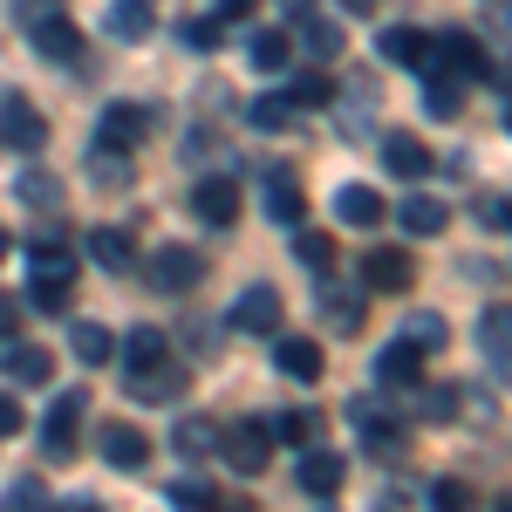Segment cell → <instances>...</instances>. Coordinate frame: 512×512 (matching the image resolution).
Segmentation results:
<instances>
[{
  "instance_id": "e575fe53",
  "label": "cell",
  "mask_w": 512,
  "mask_h": 512,
  "mask_svg": "<svg viewBox=\"0 0 512 512\" xmlns=\"http://www.w3.org/2000/svg\"><path fill=\"white\" fill-rule=\"evenodd\" d=\"M246 55H253V69H267V76H274V69H287L294 41H287V35H267V28H260V35L246 41Z\"/></svg>"
},
{
  "instance_id": "9c48e42d",
  "label": "cell",
  "mask_w": 512,
  "mask_h": 512,
  "mask_svg": "<svg viewBox=\"0 0 512 512\" xmlns=\"http://www.w3.org/2000/svg\"><path fill=\"white\" fill-rule=\"evenodd\" d=\"M260 205H267L274 226H301V212H308V198H301V171L274 164V171L260 178Z\"/></svg>"
},
{
  "instance_id": "3957f363",
  "label": "cell",
  "mask_w": 512,
  "mask_h": 512,
  "mask_svg": "<svg viewBox=\"0 0 512 512\" xmlns=\"http://www.w3.org/2000/svg\"><path fill=\"white\" fill-rule=\"evenodd\" d=\"M158 130V110H144V103H110L103 117H96V151H137L144 137Z\"/></svg>"
},
{
  "instance_id": "484cf974",
  "label": "cell",
  "mask_w": 512,
  "mask_h": 512,
  "mask_svg": "<svg viewBox=\"0 0 512 512\" xmlns=\"http://www.w3.org/2000/svg\"><path fill=\"white\" fill-rule=\"evenodd\" d=\"M69 349H76V362H110V355H117V335H110L103 321H76V328H69Z\"/></svg>"
},
{
  "instance_id": "cb8c5ba5",
  "label": "cell",
  "mask_w": 512,
  "mask_h": 512,
  "mask_svg": "<svg viewBox=\"0 0 512 512\" xmlns=\"http://www.w3.org/2000/svg\"><path fill=\"white\" fill-rule=\"evenodd\" d=\"M280 103H287V110H328V103H335V82L321 76V69H301V76L287 82Z\"/></svg>"
},
{
  "instance_id": "30bf717a",
  "label": "cell",
  "mask_w": 512,
  "mask_h": 512,
  "mask_svg": "<svg viewBox=\"0 0 512 512\" xmlns=\"http://www.w3.org/2000/svg\"><path fill=\"white\" fill-rule=\"evenodd\" d=\"M96 451H103L117 472H144V465H151V437L137 431V424H103V431H96Z\"/></svg>"
},
{
  "instance_id": "681fc988",
  "label": "cell",
  "mask_w": 512,
  "mask_h": 512,
  "mask_svg": "<svg viewBox=\"0 0 512 512\" xmlns=\"http://www.w3.org/2000/svg\"><path fill=\"white\" fill-rule=\"evenodd\" d=\"M48 512H55V506H48ZM62 512H103V506H96V499H69Z\"/></svg>"
},
{
  "instance_id": "2e32d148",
  "label": "cell",
  "mask_w": 512,
  "mask_h": 512,
  "mask_svg": "<svg viewBox=\"0 0 512 512\" xmlns=\"http://www.w3.org/2000/svg\"><path fill=\"white\" fill-rule=\"evenodd\" d=\"M192 212L205 219V226H233L239 219V185L233 178H205V185L192 192Z\"/></svg>"
},
{
  "instance_id": "f546056e",
  "label": "cell",
  "mask_w": 512,
  "mask_h": 512,
  "mask_svg": "<svg viewBox=\"0 0 512 512\" xmlns=\"http://www.w3.org/2000/svg\"><path fill=\"white\" fill-rule=\"evenodd\" d=\"M321 308H328V328H335V335H355V328H362V294H349V287H328Z\"/></svg>"
},
{
  "instance_id": "ab89813d",
  "label": "cell",
  "mask_w": 512,
  "mask_h": 512,
  "mask_svg": "<svg viewBox=\"0 0 512 512\" xmlns=\"http://www.w3.org/2000/svg\"><path fill=\"white\" fill-rule=\"evenodd\" d=\"M89 178H96V185H130V158H123V151H96V158H89Z\"/></svg>"
},
{
  "instance_id": "d590c367",
  "label": "cell",
  "mask_w": 512,
  "mask_h": 512,
  "mask_svg": "<svg viewBox=\"0 0 512 512\" xmlns=\"http://www.w3.org/2000/svg\"><path fill=\"white\" fill-rule=\"evenodd\" d=\"M294 260H301L308 274H328V267H335V239L328 233H294Z\"/></svg>"
},
{
  "instance_id": "8fae6325",
  "label": "cell",
  "mask_w": 512,
  "mask_h": 512,
  "mask_svg": "<svg viewBox=\"0 0 512 512\" xmlns=\"http://www.w3.org/2000/svg\"><path fill=\"white\" fill-rule=\"evenodd\" d=\"M280 315H287V308H280L274 287H246V294L233 301V328L239 335H280Z\"/></svg>"
},
{
  "instance_id": "ee69618b",
  "label": "cell",
  "mask_w": 512,
  "mask_h": 512,
  "mask_svg": "<svg viewBox=\"0 0 512 512\" xmlns=\"http://www.w3.org/2000/svg\"><path fill=\"white\" fill-rule=\"evenodd\" d=\"M178 35H185V48H198V55H205V48H219V21H185V28H178Z\"/></svg>"
},
{
  "instance_id": "277c9868",
  "label": "cell",
  "mask_w": 512,
  "mask_h": 512,
  "mask_svg": "<svg viewBox=\"0 0 512 512\" xmlns=\"http://www.w3.org/2000/svg\"><path fill=\"white\" fill-rule=\"evenodd\" d=\"M424 69H437V76H451V82H472L485 76V55H478V41L472 35H458V28H437L431 48H424ZM417 69V76H424Z\"/></svg>"
},
{
  "instance_id": "b9f144b4",
  "label": "cell",
  "mask_w": 512,
  "mask_h": 512,
  "mask_svg": "<svg viewBox=\"0 0 512 512\" xmlns=\"http://www.w3.org/2000/svg\"><path fill=\"white\" fill-rule=\"evenodd\" d=\"M472 212H478V226H485V233H506V226H512V212H506V192H485V198L472 205Z\"/></svg>"
},
{
  "instance_id": "5bb4252c",
  "label": "cell",
  "mask_w": 512,
  "mask_h": 512,
  "mask_svg": "<svg viewBox=\"0 0 512 512\" xmlns=\"http://www.w3.org/2000/svg\"><path fill=\"white\" fill-rule=\"evenodd\" d=\"M376 383H390V390H410V383H424V349L403 335V342H390V349L376 355Z\"/></svg>"
},
{
  "instance_id": "4fadbf2b",
  "label": "cell",
  "mask_w": 512,
  "mask_h": 512,
  "mask_svg": "<svg viewBox=\"0 0 512 512\" xmlns=\"http://www.w3.org/2000/svg\"><path fill=\"white\" fill-rule=\"evenodd\" d=\"M35 55H55V62H76L82 55V28L69 21V14H35Z\"/></svg>"
},
{
  "instance_id": "f907efd6",
  "label": "cell",
  "mask_w": 512,
  "mask_h": 512,
  "mask_svg": "<svg viewBox=\"0 0 512 512\" xmlns=\"http://www.w3.org/2000/svg\"><path fill=\"white\" fill-rule=\"evenodd\" d=\"M342 7H349V14H376V0H342Z\"/></svg>"
},
{
  "instance_id": "6da1fadb",
  "label": "cell",
  "mask_w": 512,
  "mask_h": 512,
  "mask_svg": "<svg viewBox=\"0 0 512 512\" xmlns=\"http://www.w3.org/2000/svg\"><path fill=\"white\" fill-rule=\"evenodd\" d=\"M69 301H76V260L55 253V246H41V253H35V280H28V308L62 315Z\"/></svg>"
},
{
  "instance_id": "83f0119b",
  "label": "cell",
  "mask_w": 512,
  "mask_h": 512,
  "mask_svg": "<svg viewBox=\"0 0 512 512\" xmlns=\"http://www.w3.org/2000/svg\"><path fill=\"white\" fill-rule=\"evenodd\" d=\"M89 260L110 267V274H123V267H130V233H123V226H96V233H89Z\"/></svg>"
},
{
  "instance_id": "5b68a950",
  "label": "cell",
  "mask_w": 512,
  "mask_h": 512,
  "mask_svg": "<svg viewBox=\"0 0 512 512\" xmlns=\"http://www.w3.org/2000/svg\"><path fill=\"white\" fill-rule=\"evenodd\" d=\"M41 144H48V117H41L21 89H7V96H0V151H21V158H28Z\"/></svg>"
},
{
  "instance_id": "d4e9b609",
  "label": "cell",
  "mask_w": 512,
  "mask_h": 512,
  "mask_svg": "<svg viewBox=\"0 0 512 512\" xmlns=\"http://www.w3.org/2000/svg\"><path fill=\"white\" fill-rule=\"evenodd\" d=\"M335 219H342V226H376V219H383V198L369 192V185H342V192H335Z\"/></svg>"
},
{
  "instance_id": "e0dca14e",
  "label": "cell",
  "mask_w": 512,
  "mask_h": 512,
  "mask_svg": "<svg viewBox=\"0 0 512 512\" xmlns=\"http://www.w3.org/2000/svg\"><path fill=\"white\" fill-rule=\"evenodd\" d=\"M171 506H185V512H253V499L219 492V485H192V478H178V485H171Z\"/></svg>"
},
{
  "instance_id": "7402d4cb",
  "label": "cell",
  "mask_w": 512,
  "mask_h": 512,
  "mask_svg": "<svg viewBox=\"0 0 512 512\" xmlns=\"http://www.w3.org/2000/svg\"><path fill=\"white\" fill-rule=\"evenodd\" d=\"M280 369L294 376V383H321V349L308 342V335H280Z\"/></svg>"
},
{
  "instance_id": "f1b7e54d",
  "label": "cell",
  "mask_w": 512,
  "mask_h": 512,
  "mask_svg": "<svg viewBox=\"0 0 512 512\" xmlns=\"http://www.w3.org/2000/svg\"><path fill=\"white\" fill-rule=\"evenodd\" d=\"M171 444H178V458H212V451H219V431H212L205 417H178Z\"/></svg>"
},
{
  "instance_id": "74e56055",
  "label": "cell",
  "mask_w": 512,
  "mask_h": 512,
  "mask_svg": "<svg viewBox=\"0 0 512 512\" xmlns=\"http://www.w3.org/2000/svg\"><path fill=\"white\" fill-rule=\"evenodd\" d=\"M431 506L437 512H478V492L465 485V478H437V485H431Z\"/></svg>"
},
{
  "instance_id": "60d3db41",
  "label": "cell",
  "mask_w": 512,
  "mask_h": 512,
  "mask_svg": "<svg viewBox=\"0 0 512 512\" xmlns=\"http://www.w3.org/2000/svg\"><path fill=\"white\" fill-rule=\"evenodd\" d=\"M246 117L260 123V130H287V123L301 117V110H287V103H280V96H260V103H253V110H246Z\"/></svg>"
},
{
  "instance_id": "603a6c76",
  "label": "cell",
  "mask_w": 512,
  "mask_h": 512,
  "mask_svg": "<svg viewBox=\"0 0 512 512\" xmlns=\"http://www.w3.org/2000/svg\"><path fill=\"white\" fill-rule=\"evenodd\" d=\"M151 28H158V7H151V0H110V35L144 41Z\"/></svg>"
},
{
  "instance_id": "52a82bcc",
  "label": "cell",
  "mask_w": 512,
  "mask_h": 512,
  "mask_svg": "<svg viewBox=\"0 0 512 512\" xmlns=\"http://www.w3.org/2000/svg\"><path fill=\"white\" fill-rule=\"evenodd\" d=\"M89 417V396L82 390H62L55 396V410H48V424H41V451L48 458H69L76 451V424Z\"/></svg>"
},
{
  "instance_id": "8d00e7d4",
  "label": "cell",
  "mask_w": 512,
  "mask_h": 512,
  "mask_svg": "<svg viewBox=\"0 0 512 512\" xmlns=\"http://www.w3.org/2000/svg\"><path fill=\"white\" fill-rule=\"evenodd\" d=\"M0 512H48V485H41V478H14V485L0 492Z\"/></svg>"
},
{
  "instance_id": "ba28073f",
  "label": "cell",
  "mask_w": 512,
  "mask_h": 512,
  "mask_svg": "<svg viewBox=\"0 0 512 512\" xmlns=\"http://www.w3.org/2000/svg\"><path fill=\"white\" fill-rule=\"evenodd\" d=\"M185 390H192V369L171 362V355L151 362V369H130V396H137V403H178Z\"/></svg>"
},
{
  "instance_id": "ac0fdd59",
  "label": "cell",
  "mask_w": 512,
  "mask_h": 512,
  "mask_svg": "<svg viewBox=\"0 0 512 512\" xmlns=\"http://www.w3.org/2000/svg\"><path fill=\"white\" fill-rule=\"evenodd\" d=\"M396 219H403V233H410V239H437L444 226H451V205L424 192V198H403V205H396Z\"/></svg>"
},
{
  "instance_id": "7c38bea8",
  "label": "cell",
  "mask_w": 512,
  "mask_h": 512,
  "mask_svg": "<svg viewBox=\"0 0 512 512\" xmlns=\"http://www.w3.org/2000/svg\"><path fill=\"white\" fill-rule=\"evenodd\" d=\"M362 280H369L376 294H403V287L417 280V260H410L403 246H376V253L362 260Z\"/></svg>"
},
{
  "instance_id": "f6af8a7d",
  "label": "cell",
  "mask_w": 512,
  "mask_h": 512,
  "mask_svg": "<svg viewBox=\"0 0 512 512\" xmlns=\"http://www.w3.org/2000/svg\"><path fill=\"white\" fill-rule=\"evenodd\" d=\"M21 315H28V301H21V294H0V342H14Z\"/></svg>"
},
{
  "instance_id": "f35d334b",
  "label": "cell",
  "mask_w": 512,
  "mask_h": 512,
  "mask_svg": "<svg viewBox=\"0 0 512 512\" xmlns=\"http://www.w3.org/2000/svg\"><path fill=\"white\" fill-rule=\"evenodd\" d=\"M301 48L328 62V55H342V28H335V21H308V28H301Z\"/></svg>"
},
{
  "instance_id": "ffe728a7",
  "label": "cell",
  "mask_w": 512,
  "mask_h": 512,
  "mask_svg": "<svg viewBox=\"0 0 512 512\" xmlns=\"http://www.w3.org/2000/svg\"><path fill=\"white\" fill-rule=\"evenodd\" d=\"M376 48H383V62L424 69V48H431V35H424V28H410V21H396V28H383V35H376Z\"/></svg>"
},
{
  "instance_id": "44dd1931",
  "label": "cell",
  "mask_w": 512,
  "mask_h": 512,
  "mask_svg": "<svg viewBox=\"0 0 512 512\" xmlns=\"http://www.w3.org/2000/svg\"><path fill=\"white\" fill-rule=\"evenodd\" d=\"M342 472H349V465H342L335 451H315V444H308V458H301V492L328 499V492H342Z\"/></svg>"
},
{
  "instance_id": "1f68e13d",
  "label": "cell",
  "mask_w": 512,
  "mask_h": 512,
  "mask_svg": "<svg viewBox=\"0 0 512 512\" xmlns=\"http://www.w3.org/2000/svg\"><path fill=\"white\" fill-rule=\"evenodd\" d=\"M14 198L35 205V212H55V205H62V185H55L48 171H21V178H14Z\"/></svg>"
},
{
  "instance_id": "816d5d0a",
  "label": "cell",
  "mask_w": 512,
  "mask_h": 512,
  "mask_svg": "<svg viewBox=\"0 0 512 512\" xmlns=\"http://www.w3.org/2000/svg\"><path fill=\"white\" fill-rule=\"evenodd\" d=\"M280 7H287V14H308V7H315V0H280Z\"/></svg>"
},
{
  "instance_id": "bcb514c9",
  "label": "cell",
  "mask_w": 512,
  "mask_h": 512,
  "mask_svg": "<svg viewBox=\"0 0 512 512\" xmlns=\"http://www.w3.org/2000/svg\"><path fill=\"white\" fill-rule=\"evenodd\" d=\"M21 431H28V410H21L14 396L0 390V437H21Z\"/></svg>"
},
{
  "instance_id": "7dc6e473",
  "label": "cell",
  "mask_w": 512,
  "mask_h": 512,
  "mask_svg": "<svg viewBox=\"0 0 512 512\" xmlns=\"http://www.w3.org/2000/svg\"><path fill=\"white\" fill-rule=\"evenodd\" d=\"M451 410H458V390H431L424 396V417H431V424H451Z\"/></svg>"
},
{
  "instance_id": "f5cc1de1",
  "label": "cell",
  "mask_w": 512,
  "mask_h": 512,
  "mask_svg": "<svg viewBox=\"0 0 512 512\" xmlns=\"http://www.w3.org/2000/svg\"><path fill=\"white\" fill-rule=\"evenodd\" d=\"M7 246H14V239H7V226H0V260H7Z\"/></svg>"
},
{
  "instance_id": "d6a6232c",
  "label": "cell",
  "mask_w": 512,
  "mask_h": 512,
  "mask_svg": "<svg viewBox=\"0 0 512 512\" xmlns=\"http://www.w3.org/2000/svg\"><path fill=\"white\" fill-rule=\"evenodd\" d=\"M48 369H55L48 349H28V342H14V349H7V376H14V383H48Z\"/></svg>"
},
{
  "instance_id": "d6986e66",
  "label": "cell",
  "mask_w": 512,
  "mask_h": 512,
  "mask_svg": "<svg viewBox=\"0 0 512 512\" xmlns=\"http://www.w3.org/2000/svg\"><path fill=\"white\" fill-rule=\"evenodd\" d=\"M478 349H485V362H492V376L512 369V315L506 308H485V321H478Z\"/></svg>"
},
{
  "instance_id": "c3c4849f",
  "label": "cell",
  "mask_w": 512,
  "mask_h": 512,
  "mask_svg": "<svg viewBox=\"0 0 512 512\" xmlns=\"http://www.w3.org/2000/svg\"><path fill=\"white\" fill-rule=\"evenodd\" d=\"M253 7H260V0H219V14H212V21H246Z\"/></svg>"
},
{
  "instance_id": "7a4b0ae2",
  "label": "cell",
  "mask_w": 512,
  "mask_h": 512,
  "mask_svg": "<svg viewBox=\"0 0 512 512\" xmlns=\"http://www.w3.org/2000/svg\"><path fill=\"white\" fill-rule=\"evenodd\" d=\"M219 451H226L233 472H267V458H274V424H267V417H233V424L219 431Z\"/></svg>"
},
{
  "instance_id": "7bdbcfd3",
  "label": "cell",
  "mask_w": 512,
  "mask_h": 512,
  "mask_svg": "<svg viewBox=\"0 0 512 512\" xmlns=\"http://www.w3.org/2000/svg\"><path fill=\"white\" fill-rule=\"evenodd\" d=\"M444 335H451L444 315H410V342H417V349H444Z\"/></svg>"
},
{
  "instance_id": "836d02e7",
  "label": "cell",
  "mask_w": 512,
  "mask_h": 512,
  "mask_svg": "<svg viewBox=\"0 0 512 512\" xmlns=\"http://www.w3.org/2000/svg\"><path fill=\"white\" fill-rule=\"evenodd\" d=\"M267 424H274V437H287V444H315V437H321L315 410H274Z\"/></svg>"
},
{
  "instance_id": "4316f807",
  "label": "cell",
  "mask_w": 512,
  "mask_h": 512,
  "mask_svg": "<svg viewBox=\"0 0 512 512\" xmlns=\"http://www.w3.org/2000/svg\"><path fill=\"white\" fill-rule=\"evenodd\" d=\"M458 110H465V96H458V82H451V76H437V69H424V117L451 123Z\"/></svg>"
},
{
  "instance_id": "9a60e30c",
  "label": "cell",
  "mask_w": 512,
  "mask_h": 512,
  "mask_svg": "<svg viewBox=\"0 0 512 512\" xmlns=\"http://www.w3.org/2000/svg\"><path fill=\"white\" fill-rule=\"evenodd\" d=\"M383 164H390V178H410V185H417V178L431 171V144L410 137V130H390V137H383Z\"/></svg>"
},
{
  "instance_id": "8992f818",
  "label": "cell",
  "mask_w": 512,
  "mask_h": 512,
  "mask_svg": "<svg viewBox=\"0 0 512 512\" xmlns=\"http://www.w3.org/2000/svg\"><path fill=\"white\" fill-rule=\"evenodd\" d=\"M198 280H205V253H198V246L171 239V246L151 253V287H158V294H192Z\"/></svg>"
},
{
  "instance_id": "4dcf8cb0",
  "label": "cell",
  "mask_w": 512,
  "mask_h": 512,
  "mask_svg": "<svg viewBox=\"0 0 512 512\" xmlns=\"http://www.w3.org/2000/svg\"><path fill=\"white\" fill-rule=\"evenodd\" d=\"M117 349L130 355V369H151V362H164V355H171V342H164L158 328H130V335H123Z\"/></svg>"
}]
</instances>
